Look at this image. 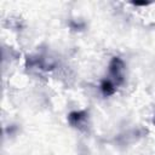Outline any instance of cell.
<instances>
[{
  "instance_id": "1",
  "label": "cell",
  "mask_w": 155,
  "mask_h": 155,
  "mask_svg": "<svg viewBox=\"0 0 155 155\" xmlns=\"http://www.w3.org/2000/svg\"><path fill=\"white\" fill-rule=\"evenodd\" d=\"M109 71H110V75L114 78L116 85L121 84L122 80H124V62L119 58V57H114L109 64Z\"/></svg>"
},
{
  "instance_id": "2",
  "label": "cell",
  "mask_w": 155,
  "mask_h": 155,
  "mask_svg": "<svg viewBox=\"0 0 155 155\" xmlns=\"http://www.w3.org/2000/svg\"><path fill=\"white\" fill-rule=\"evenodd\" d=\"M85 117H86V111H73V113L69 114L68 120H69V122H70L71 125L76 126V125H79Z\"/></svg>"
},
{
  "instance_id": "3",
  "label": "cell",
  "mask_w": 155,
  "mask_h": 155,
  "mask_svg": "<svg viewBox=\"0 0 155 155\" xmlns=\"http://www.w3.org/2000/svg\"><path fill=\"white\" fill-rule=\"evenodd\" d=\"M102 92L104 96H110L115 92V87H114V84L110 81V80H104L102 82Z\"/></svg>"
}]
</instances>
